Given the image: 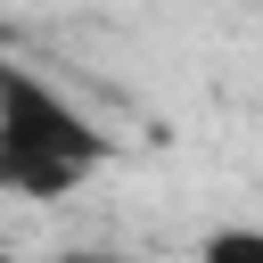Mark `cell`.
<instances>
[{
  "instance_id": "cell-1",
  "label": "cell",
  "mask_w": 263,
  "mask_h": 263,
  "mask_svg": "<svg viewBox=\"0 0 263 263\" xmlns=\"http://www.w3.org/2000/svg\"><path fill=\"white\" fill-rule=\"evenodd\" d=\"M107 164V132L58 99L33 66H0V189L8 197H66Z\"/></svg>"
},
{
  "instance_id": "cell-2",
  "label": "cell",
  "mask_w": 263,
  "mask_h": 263,
  "mask_svg": "<svg viewBox=\"0 0 263 263\" xmlns=\"http://www.w3.org/2000/svg\"><path fill=\"white\" fill-rule=\"evenodd\" d=\"M197 263H263V230L222 222V230H205V238H197Z\"/></svg>"
},
{
  "instance_id": "cell-3",
  "label": "cell",
  "mask_w": 263,
  "mask_h": 263,
  "mask_svg": "<svg viewBox=\"0 0 263 263\" xmlns=\"http://www.w3.org/2000/svg\"><path fill=\"white\" fill-rule=\"evenodd\" d=\"M8 263H16V255H8Z\"/></svg>"
}]
</instances>
